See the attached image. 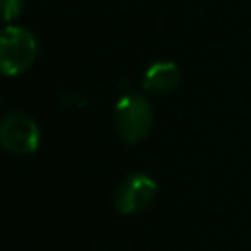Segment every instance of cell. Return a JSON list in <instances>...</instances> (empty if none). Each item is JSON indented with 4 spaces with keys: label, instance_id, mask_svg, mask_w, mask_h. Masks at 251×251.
<instances>
[{
    "label": "cell",
    "instance_id": "obj_1",
    "mask_svg": "<svg viewBox=\"0 0 251 251\" xmlns=\"http://www.w3.org/2000/svg\"><path fill=\"white\" fill-rule=\"evenodd\" d=\"M114 126L126 143H137L151 131L153 106L141 94H126L114 108Z\"/></svg>",
    "mask_w": 251,
    "mask_h": 251
},
{
    "label": "cell",
    "instance_id": "obj_2",
    "mask_svg": "<svg viewBox=\"0 0 251 251\" xmlns=\"http://www.w3.org/2000/svg\"><path fill=\"white\" fill-rule=\"evenodd\" d=\"M39 45L35 35L20 25H8L0 39V67L6 76L25 73L37 59Z\"/></svg>",
    "mask_w": 251,
    "mask_h": 251
},
{
    "label": "cell",
    "instance_id": "obj_3",
    "mask_svg": "<svg viewBox=\"0 0 251 251\" xmlns=\"http://www.w3.org/2000/svg\"><path fill=\"white\" fill-rule=\"evenodd\" d=\"M0 141L6 151L16 155L33 153L39 145V127L24 112H10L0 122Z\"/></svg>",
    "mask_w": 251,
    "mask_h": 251
},
{
    "label": "cell",
    "instance_id": "obj_4",
    "mask_svg": "<svg viewBox=\"0 0 251 251\" xmlns=\"http://www.w3.org/2000/svg\"><path fill=\"white\" fill-rule=\"evenodd\" d=\"M157 196V182L145 173L126 176L116 190V208L120 214H137L151 206Z\"/></svg>",
    "mask_w": 251,
    "mask_h": 251
},
{
    "label": "cell",
    "instance_id": "obj_5",
    "mask_svg": "<svg viewBox=\"0 0 251 251\" xmlns=\"http://www.w3.org/2000/svg\"><path fill=\"white\" fill-rule=\"evenodd\" d=\"M180 82V69L176 63L173 61H159L153 63L141 80L143 90L147 92H155V94H167L171 90H175Z\"/></svg>",
    "mask_w": 251,
    "mask_h": 251
},
{
    "label": "cell",
    "instance_id": "obj_6",
    "mask_svg": "<svg viewBox=\"0 0 251 251\" xmlns=\"http://www.w3.org/2000/svg\"><path fill=\"white\" fill-rule=\"evenodd\" d=\"M2 8H4V20L12 22L14 18L20 16L24 8V0H2Z\"/></svg>",
    "mask_w": 251,
    "mask_h": 251
}]
</instances>
